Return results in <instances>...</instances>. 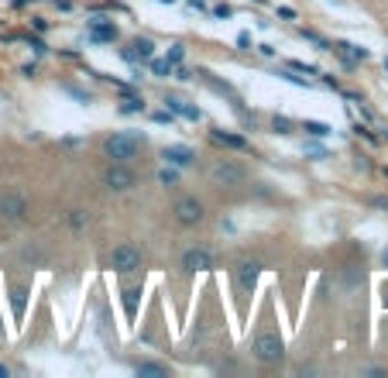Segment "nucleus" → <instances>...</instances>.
Masks as SVG:
<instances>
[{
  "label": "nucleus",
  "instance_id": "f257e3e1",
  "mask_svg": "<svg viewBox=\"0 0 388 378\" xmlns=\"http://www.w3.org/2000/svg\"><path fill=\"white\" fill-rule=\"evenodd\" d=\"M107 155L114 158V162H131V158H138V152H141V138L138 134H114V138H107Z\"/></svg>",
  "mask_w": 388,
  "mask_h": 378
},
{
  "label": "nucleus",
  "instance_id": "f03ea898",
  "mask_svg": "<svg viewBox=\"0 0 388 378\" xmlns=\"http://www.w3.org/2000/svg\"><path fill=\"white\" fill-rule=\"evenodd\" d=\"M254 357H258V361H265V364L282 361V340H278V333L261 330V333L254 337Z\"/></svg>",
  "mask_w": 388,
  "mask_h": 378
},
{
  "label": "nucleus",
  "instance_id": "7ed1b4c3",
  "mask_svg": "<svg viewBox=\"0 0 388 378\" xmlns=\"http://www.w3.org/2000/svg\"><path fill=\"white\" fill-rule=\"evenodd\" d=\"M28 213V200L21 193H4L0 196V217L4 220H25Z\"/></svg>",
  "mask_w": 388,
  "mask_h": 378
},
{
  "label": "nucleus",
  "instance_id": "20e7f679",
  "mask_svg": "<svg viewBox=\"0 0 388 378\" xmlns=\"http://www.w3.org/2000/svg\"><path fill=\"white\" fill-rule=\"evenodd\" d=\"M104 182L110 189H131L134 186V172L128 169V162H114L107 172H104Z\"/></svg>",
  "mask_w": 388,
  "mask_h": 378
},
{
  "label": "nucleus",
  "instance_id": "39448f33",
  "mask_svg": "<svg viewBox=\"0 0 388 378\" xmlns=\"http://www.w3.org/2000/svg\"><path fill=\"white\" fill-rule=\"evenodd\" d=\"M110 265H114L117 272H134V268H141V255H138L131 244H121V248H114Z\"/></svg>",
  "mask_w": 388,
  "mask_h": 378
},
{
  "label": "nucleus",
  "instance_id": "423d86ee",
  "mask_svg": "<svg viewBox=\"0 0 388 378\" xmlns=\"http://www.w3.org/2000/svg\"><path fill=\"white\" fill-rule=\"evenodd\" d=\"M175 220L186 224V227H189V224H199V220H203V203L193 200V196H189V200H179V203H175Z\"/></svg>",
  "mask_w": 388,
  "mask_h": 378
},
{
  "label": "nucleus",
  "instance_id": "0eeeda50",
  "mask_svg": "<svg viewBox=\"0 0 388 378\" xmlns=\"http://www.w3.org/2000/svg\"><path fill=\"white\" fill-rule=\"evenodd\" d=\"M258 272H261V265H258V261H241V265L234 268V279H237V285H241L244 292H251V289H254V282H258Z\"/></svg>",
  "mask_w": 388,
  "mask_h": 378
},
{
  "label": "nucleus",
  "instance_id": "6e6552de",
  "mask_svg": "<svg viewBox=\"0 0 388 378\" xmlns=\"http://www.w3.org/2000/svg\"><path fill=\"white\" fill-rule=\"evenodd\" d=\"M210 265H213V258H210L206 248H193V251H186V258H182V268H189V272H203V268H210Z\"/></svg>",
  "mask_w": 388,
  "mask_h": 378
},
{
  "label": "nucleus",
  "instance_id": "1a4fd4ad",
  "mask_svg": "<svg viewBox=\"0 0 388 378\" xmlns=\"http://www.w3.org/2000/svg\"><path fill=\"white\" fill-rule=\"evenodd\" d=\"M217 182H230V186H237L241 179H244V172L237 169V165H230V162H220V165H213V172H210Z\"/></svg>",
  "mask_w": 388,
  "mask_h": 378
},
{
  "label": "nucleus",
  "instance_id": "9d476101",
  "mask_svg": "<svg viewBox=\"0 0 388 378\" xmlns=\"http://www.w3.org/2000/svg\"><path fill=\"white\" fill-rule=\"evenodd\" d=\"M165 158L175 162V165H189L193 162V152L189 148H165Z\"/></svg>",
  "mask_w": 388,
  "mask_h": 378
},
{
  "label": "nucleus",
  "instance_id": "9b49d317",
  "mask_svg": "<svg viewBox=\"0 0 388 378\" xmlns=\"http://www.w3.org/2000/svg\"><path fill=\"white\" fill-rule=\"evenodd\" d=\"M138 371H141V375H165V368H162V364H141Z\"/></svg>",
  "mask_w": 388,
  "mask_h": 378
}]
</instances>
